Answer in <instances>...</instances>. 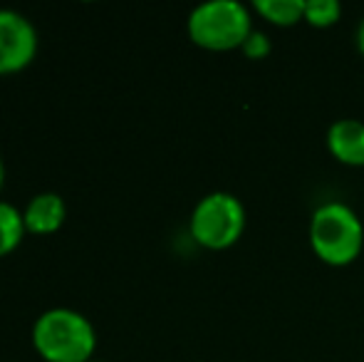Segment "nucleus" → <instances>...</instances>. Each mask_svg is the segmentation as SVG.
<instances>
[{
	"label": "nucleus",
	"instance_id": "obj_1",
	"mask_svg": "<svg viewBox=\"0 0 364 362\" xmlns=\"http://www.w3.org/2000/svg\"><path fill=\"white\" fill-rule=\"evenodd\" d=\"M33 345L45 362H90L95 360L97 330L73 308H50L35 320Z\"/></svg>",
	"mask_w": 364,
	"mask_h": 362
},
{
	"label": "nucleus",
	"instance_id": "obj_2",
	"mask_svg": "<svg viewBox=\"0 0 364 362\" xmlns=\"http://www.w3.org/2000/svg\"><path fill=\"white\" fill-rule=\"evenodd\" d=\"M310 243L317 258L330 266H347L362 253V218L342 201H327L310 218Z\"/></svg>",
	"mask_w": 364,
	"mask_h": 362
},
{
	"label": "nucleus",
	"instance_id": "obj_3",
	"mask_svg": "<svg viewBox=\"0 0 364 362\" xmlns=\"http://www.w3.org/2000/svg\"><path fill=\"white\" fill-rule=\"evenodd\" d=\"M186 28L198 48L235 50L253 33V20L240 0H206L191 10Z\"/></svg>",
	"mask_w": 364,
	"mask_h": 362
},
{
	"label": "nucleus",
	"instance_id": "obj_4",
	"mask_svg": "<svg viewBox=\"0 0 364 362\" xmlns=\"http://www.w3.org/2000/svg\"><path fill=\"white\" fill-rule=\"evenodd\" d=\"M191 238L203 248L223 251L233 246L245 231V208L228 191H211L193 206L188 221Z\"/></svg>",
	"mask_w": 364,
	"mask_h": 362
},
{
	"label": "nucleus",
	"instance_id": "obj_5",
	"mask_svg": "<svg viewBox=\"0 0 364 362\" xmlns=\"http://www.w3.org/2000/svg\"><path fill=\"white\" fill-rule=\"evenodd\" d=\"M38 55V30L18 10L0 8V75L25 70Z\"/></svg>",
	"mask_w": 364,
	"mask_h": 362
},
{
	"label": "nucleus",
	"instance_id": "obj_6",
	"mask_svg": "<svg viewBox=\"0 0 364 362\" xmlns=\"http://www.w3.org/2000/svg\"><path fill=\"white\" fill-rule=\"evenodd\" d=\"M25 228L30 233H38V236H48L63 228L65 218H68V206H65V198L55 191H45L38 196L30 198V203L23 211Z\"/></svg>",
	"mask_w": 364,
	"mask_h": 362
},
{
	"label": "nucleus",
	"instance_id": "obj_7",
	"mask_svg": "<svg viewBox=\"0 0 364 362\" xmlns=\"http://www.w3.org/2000/svg\"><path fill=\"white\" fill-rule=\"evenodd\" d=\"M327 149L337 161L364 166V124L360 119H337L327 129Z\"/></svg>",
	"mask_w": 364,
	"mask_h": 362
},
{
	"label": "nucleus",
	"instance_id": "obj_8",
	"mask_svg": "<svg viewBox=\"0 0 364 362\" xmlns=\"http://www.w3.org/2000/svg\"><path fill=\"white\" fill-rule=\"evenodd\" d=\"M25 218L23 211L13 206L8 201H0V258L13 253L20 246L25 236Z\"/></svg>",
	"mask_w": 364,
	"mask_h": 362
},
{
	"label": "nucleus",
	"instance_id": "obj_9",
	"mask_svg": "<svg viewBox=\"0 0 364 362\" xmlns=\"http://www.w3.org/2000/svg\"><path fill=\"white\" fill-rule=\"evenodd\" d=\"M253 8L273 25H295L305 18V0H255Z\"/></svg>",
	"mask_w": 364,
	"mask_h": 362
},
{
	"label": "nucleus",
	"instance_id": "obj_10",
	"mask_svg": "<svg viewBox=\"0 0 364 362\" xmlns=\"http://www.w3.org/2000/svg\"><path fill=\"white\" fill-rule=\"evenodd\" d=\"M342 5L337 0H305V20L315 28H330L340 20Z\"/></svg>",
	"mask_w": 364,
	"mask_h": 362
},
{
	"label": "nucleus",
	"instance_id": "obj_11",
	"mask_svg": "<svg viewBox=\"0 0 364 362\" xmlns=\"http://www.w3.org/2000/svg\"><path fill=\"white\" fill-rule=\"evenodd\" d=\"M243 55L248 60H263L270 55V50H273V45H270V38L263 33V30H253V33L245 38L243 43Z\"/></svg>",
	"mask_w": 364,
	"mask_h": 362
},
{
	"label": "nucleus",
	"instance_id": "obj_12",
	"mask_svg": "<svg viewBox=\"0 0 364 362\" xmlns=\"http://www.w3.org/2000/svg\"><path fill=\"white\" fill-rule=\"evenodd\" d=\"M357 48H360L364 55V20L360 23V28H357Z\"/></svg>",
	"mask_w": 364,
	"mask_h": 362
},
{
	"label": "nucleus",
	"instance_id": "obj_13",
	"mask_svg": "<svg viewBox=\"0 0 364 362\" xmlns=\"http://www.w3.org/2000/svg\"><path fill=\"white\" fill-rule=\"evenodd\" d=\"M3 183H5V166H3V159H0V191H3Z\"/></svg>",
	"mask_w": 364,
	"mask_h": 362
},
{
	"label": "nucleus",
	"instance_id": "obj_14",
	"mask_svg": "<svg viewBox=\"0 0 364 362\" xmlns=\"http://www.w3.org/2000/svg\"><path fill=\"white\" fill-rule=\"evenodd\" d=\"M90 362H97V360H90Z\"/></svg>",
	"mask_w": 364,
	"mask_h": 362
}]
</instances>
